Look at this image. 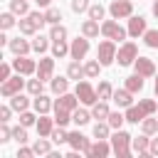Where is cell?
Listing matches in <instances>:
<instances>
[{
    "mask_svg": "<svg viewBox=\"0 0 158 158\" xmlns=\"http://www.w3.org/2000/svg\"><path fill=\"white\" fill-rule=\"evenodd\" d=\"M131 143H133V136L126 133V131H121V128H116V133L111 136V146H114V153L118 158H128L131 156V148H128Z\"/></svg>",
    "mask_w": 158,
    "mask_h": 158,
    "instance_id": "6da1fadb",
    "label": "cell"
},
{
    "mask_svg": "<svg viewBox=\"0 0 158 158\" xmlns=\"http://www.w3.org/2000/svg\"><path fill=\"white\" fill-rule=\"evenodd\" d=\"M116 52H118V49H116L114 40H109V37H106V40L99 44V49H96V59H99L104 67H109V64L116 59Z\"/></svg>",
    "mask_w": 158,
    "mask_h": 158,
    "instance_id": "7a4b0ae2",
    "label": "cell"
},
{
    "mask_svg": "<svg viewBox=\"0 0 158 158\" xmlns=\"http://www.w3.org/2000/svg\"><path fill=\"white\" fill-rule=\"evenodd\" d=\"M136 57H138V47H136L133 42L121 44V47H118V52H116L118 67H128V64H133V62H136Z\"/></svg>",
    "mask_w": 158,
    "mask_h": 158,
    "instance_id": "3957f363",
    "label": "cell"
},
{
    "mask_svg": "<svg viewBox=\"0 0 158 158\" xmlns=\"http://www.w3.org/2000/svg\"><path fill=\"white\" fill-rule=\"evenodd\" d=\"M101 35L109 37V40H126L128 30H123L116 20H104V22H101Z\"/></svg>",
    "mask_w": 158,
    "mask_h": 158,
    "instance_id": "277c9868",
    "label": "cell"
},
{
    "mask_svg": "<svg viewBox=\"0 0 158 158\" xmlns=\"http://www.w3.org/2000/svg\"><path fill=\"white\" fill-rule=\"evenodd\" d=\"M74 94L79 96V101H81V104H89V106H94V104L99 101V94H96V89H94L89 81H79Z\"/></svg>",
    "mask_w": 158,
    "mask_h": 158,
    "instance_id": "5b68a950",
    "label": "cell"
},
{
    "mask_svg": "<svg viewBox=\"0 0 158 158\" xmlns=\"http://www.w3.org/2000/svg\"><path fill=\"white\" fill-rule=\"evenodd\" d=\"M109 12H111V17H114V20H123V17H131L133 5H131V0H111Z\"/></svg>",
    "mask_w": 158,
    "mask_h": 158,
    "instance_id": "8992f818",
    "label": "cell"
},
{
    "mask_svg": "<svg viewBox=\"0 0 158 158\" xmlns=\"http://www.w3.org/2000/svg\"><path fill=\"white\" fill-rule=\"evenodd\" d=\"M22 86H25V81H22V74H17V77H10L7 81H2V86H0V94H2L5 99H10V96L20 94V91H22Z\"/></svg>",
    "mask_w": 158,
    "mask_h": 158,
    "instance_id": "52a82bcc",
    "label": "cell"
},
{
    "mask_svg": "<svg viewBox=\"0 0 158 158\" xmlns=\"http://www.w3.org/2000/svg\"><path fill=\"white\" fill-rule=\"evenodd\" d=\"M86 52H89V37L81 35V37L72 40V44H69V54H72V59H84Z\"/></svg>",
    "mask_w": 158,
    "mask_h": 158,
    "instance_id": "ba28073f",
    "label": "cell"
},
{
    "mask_svg": "<svg viewBox=\"0 0 158 158\" xmlns=\"http://www.w3.org/2000/svg\"><path fill=\"white\" fill-rule=\"evenodd\" d=\"M12 69H15L17 74H22V77H27V74H32V72H37V64H35L32 59H27V54H22V57H17V59H12Z\"/></svg>",
    "mask_w": 158,
    "mask_h": 158,
    "instance_id": "9c48e42d",
    "label": "cell"
},
{
    "mask_svg": "<svg viewBox=\"0 0 158 158\" xmlns=\"http://www.w3.org/2000/svg\"><path fill=\"white\" fill-rule=\"evenodd\" d=\"M74 151H81V153H89V148H91V143H89V138L84 136V133H79V131H72L69 133V141H67Z\"/></svg>",
    "mask_w": 158,
    "mask_h": 158,
    "instance_id": "30bf717a",
    "label": "cell"
},
{
    "mask_svg": "<svg viewBox=\"0 0 158 158\" xmlns=\"http://www.w3.org/2000/svg\"><path fill=\"white\" fill-rule=\"evenodd\" d=\"M133 67H136V72H138L141 77H156V64H153V59H148V57H136Z\"/></svg>",
    "mask_w": 158,
    "mask_h": 158,
    "instance_id": "8fae6325",
    "label": "cell"
},
{
    "mask_svg": "<svg viewBox=\"0 0 158 158\" xmlns=\"http://www.w3.org/2000/svg\"><path fill=\"white\" fill-rule=\"evenodd\" d=\"M52 72H54V57L40 59V64H37V77H40L42 81H47V79H52Z\"/></svg>",
    "mask_w": 158,
    "mask_h": 158,
    "instance_id": "7c38bea8",
    "label": "cell"
},
{
    "mask_svg": "<svg viewBox=\"0 0 158 158\" xmlns=\"http://www.w3.org/2000/svg\"><path fill=\"white\" fill-rule=\"evenodd\" d=\"M146 17L143 15H136V17H131L128 20V35L131 37H138V35H146Z\"/></svg>",
    "mask_w": 158,
    "mask_h": 158,
    "instance_id": "4fadbf2b",
    "label": "cell"
},
{
    "mask_svg": "<svg viewBox=\"0 0 158 158\" xmlns=\"http://www.w3.org/2000/svg\"><path fill=\"white\" fill-rule=\"evenodd\" d=\"M111 151H114V146H109L106 138H99V143H94L86 156H91V158H104V156H109Z\"/></svg>",
    "mask_w": 158,
    "mask_h": 158,
    "instance_id": "5bb4252c",
    "label": "cell"
},
{
    "mask_svg": "<svg viewBox=\"0 0 158 158\" xmlns=\"http://www.w3.org/2000/svg\"><path fill=\"white\" fill-rule=\"evenodd\" d=\"M10 52L15 54V57H22V54H27L30 49H32V44L27 42V40H20V37H15V40H10Z\"/></svg>",
    "mask_w": 158,
    "mask_h": 158,
    "instance_id": "9a60e30c",
    "label": "cell"
},
{
    "mask_svg": "<svg viewBox=\"0 0 158 158\" xmlns=\"http://www.w3.org/2000/svg\"><path fill=\"white\" fill-rule=\"evenodd\" d=\"M99 32H101L99 20H91V17H89V20H84V22H81V35H84V37H89V40H91V37H99Z\"/></svg>",
    "mask_w": 158,
    "mask_h": 158,
    "instance_id": "2e32d148",
    "label": "cell"
},
{
    "mask_svg": "<svg viewBox=\"0 0 158 158\" xmlns=\"http://www.w3.org/2000/svg\"><path fill=\"white\" fill-rule=\"evenodd\" d=\"M77 104H79V96L77 94H59V99L54 101V106H62V109H69V111H74L77 109Z\"/></svg>",
    "mask_w": 158,
    "mask_h": 158,
    "instance_id": "e0dca14e",
    "label": "cell"
},
{
    "mask_svg": "<svg viewBox=\"0 0 158 158\" xmlns=\"http://www.w3.org/2000/svg\"><path fill=\"white\" fill-rule=\"evenodd\" d=\"M54 123H57L54 118H49V116H44V114H42V116H40V121H37V133H40V136H44V138H47V136H52Z\"/></svg>",
    "mask_w": 158,
    "mask_h": 158,
    "instance_id": "ac0fdd59",
    "label": "cell"
},
{
    "mask_svg": "<svg viewBox=\"0 0 158 158\" xmlns=\"http://www.w3.org/2000/svg\"><path fill=\"white\" fill-rule=\"evenodd\" d=\"M146 116H148V114L143 111V106H141V104H138V106H133V104H131V106L126 109V121H131V123H138V121H143Z\"/></svg>",
    "mask_w": 158,
    "mask_h": 158,
    "instance_id": "d6986e66",
    "label": "cell"
},
{
    "mask_svg": "<svg viewBox=\"0 0 158 158\" xmlns=\"http://www.w3.org/2000/svg\"><path fill=\"white\" fill-rule=\"evenodd\" d=\"M32 106H35V111H37V114H47V111L52 109V101H49V96L37 94V96H35V101H32Z\"/></svg>",
    "mask_w": 158,
    "mask_h": 158,
    "instance_id": "ffe728a7",
    "label": "cell"
},
{
    "mask_svg": "<svg viewBox=\"0 0 158 158\" xmlns=\"http://www.w3.org/2000/svg\"><path fill=\"white\" fill-rule=\"evenodd\" d=\"M131 94H133V91H128V89H118V91H114V101H116L118 106H126V109H128V106L133 104Z\"/></svg>",
    "mask_w": 158,
    "mask_h": 158,
    "instance_id": "44dd1931",
    "label": "cell"
},
{
    "mask_svg": "<svg viewBox=\"0 0 158 158\" xmlns=\"http://www.w3.org/2000/svg\"><path fill=\"white\" fill-rule=\"evenodd\" d=\"M143 79H146V77H141L138 72H136V74H131V77L126 79V89H128V91H133V94H136V91H141V89H143Z\"/></svg>",
    "mask_w": 158,
    "mask_h": 158,
    "instance_id": "7402d4cb",
    "label": "cell"
},
{
    "mask_svg": "<svg viewBox=\"0 0 158 158\" xmlns=\"http://www.w3.org/2000/svg\"><path fill=\"white\" fill-rule=\"evenodd\" d=\"M54 121H57V126H67L72 121V111L62 109V106H54Z\"/></svg>",
    "mask_w": 158,
    "mask_h": 158,
    "instance_id": "603a6c76",
    "label": "cell"
},
{
    "mask_svg": "<svg viewBox=\"0 0 158 158\" xmlns=\"http://www.w3.org/2000/svg\"><path fill=\"white\" fill-rule=\"evenodd\" d=\"M10 106L15 109V111H27V106H30V101H27V96H22V94H15V96H10Z\"/></svg>",
    "mask_w": 158,
    "mask_h": 158,
    "instance_id": "cb8c5ba5",
    "label": "cell"
},
{
    "mask_svg": "<svg viewBox=\"0 0 158 158\" xmlns=\"http://www.w3.org/2000/svg\"><path fill=\"white\" fill-rule=\"evenodd\" d=\"M109 106H106V101H101L99 99V104H94V109H91V116L94 118H99V121H104V118H109Z\"/></svg>",
    "mask_w": 158,
    "mask_h": 158,
    "instance_id": "d4e9b609",
    "label": "cell"
},
{
    "mask_svg": "<svg viewBox=\"0 0 158 158\" xmlns=\"http://www.w3.org/2000/svg\"><path fill=\"white\" fill-rule=\"evenodd\" d=\"M37 30H40V27H37V22H35L30 15H27L25 20H20V32H22V35H35Z\"/></svg>",
    "mask_w": 158,
    "mask_h": 158,
    "instance_id": "484cf974",
    "label": "cell"
},
{
    "mask_svg": "<svg viewBox=\"0 0 158 158\" xmlns=\"http://www.w3.org/2000/svg\"><path fill=\"white\" fill-rule=\"evenodd\" d=\"M67 77H69V79H77V81H79L81 77H86V74H84V67L79 64V59H74V62L69 64V69H67Z\"/></svg>",
    "mask_w": 158,
    "mask_h": 158,
    "instance_id": "4316f807",
    "label": "cell"
},
{
    "mask_svg": "<svg viewBox=\"0 0 158 158\" xmlns=\"http://www.w3.org/2000/svg\"><path fill=\"white\" fill-rule=\"evenodd\" d=\"M89 118H91V114H89V111H84V109H79V106L72 111V121H74L77 126H84V123H89Z\"/></svg>",
    "mask_w": 158,
    "mask_h": 158,
    "instance_id": "83f0119b",
    "label": "cell"
},
{
    "mask_svg": "<svg viewBox=\"0 0 158 158\" xmlns=\"http://www.w3.org/2000/svg\"><path fill=\"white\" fill-rule=\"evenodd\" d=\"M101 67H104V64H101L99 59H89V62L84 64V74H86L89 79H94V77L99 74V69H101Z\"/></svg>",
    "mask_w": 158,
    "mask_h": 158,
    "instance_id": "f1b7e54d",
    "label": "cell"
},
{
    "mask_svg": "<svg viewBox=\"0 0 158 158\" xmlns=\"http://www.w3.org/2000/svg\"><path fill=\"white\" fill-rule=\"evenodd\" d=\"M67 89H69V77H67V79H64V77H54V79H52V91H54V94H64Z\"/></svg>",
    "mask_w": 158,
    "mask_h": 158,
    "instance_id": "f546056e",
    "label": "cell"
},
{
    "mask_svg": "<svg viewBox=\"0 0 158 158\" xmlns=\"http://www.w3.org/2000/svg\"><path fill=\"white\" fill-rule=\"evenodd\" d=\"M49 40H52V42H62V40H67V27H62V25H52V30H49Z\"/></svg>",
    "mask_w": 158,
    "mask_h": 158,
    "instance_id": "4dcf8cb0",
    "label": "cell"
},
{
    "mask_svg": "<svg viewBox=\"0 0 158 158\" xmlns=\"http://www.w3.org/2000/svg\"><path fill=\"white\" fill-rule=\"evenodd\" d=\"M96 94H99V99H101V101L114 99V89H111V84H109V81H101V84L96 86Z\"/></svg>",
    "mask_w": 158,
    "mask_h": 158,
    "instance_id": "1f68e13d",
    "label": "cell"
},
{
    "mask_svg": "<svg viewBox=\"0 0 158 158\" xmlns=\"http://www.w3.org/2000/svg\"><path fill=\"white\" fill-rule=\"evenodd\" d=\"M64 54H69L67 42H64V40H62V42H54V44H52V57H54V59H62Z\"/></svg>",
    "mask_w": 158,
    "mask_h": 158,
    "instance_id": "d6a6232c",
    "label": "cell"
},
{
    "mask_svg": "<svg viewBox=\"0 0 158 158\" xmlns=\"http://www.w3.org/2000/svg\"><path fill=\"white\" fill-rule=\"evenodd\" d=\"M10 10H12L15 15H30L27 0H12V2H10Z\"/></svg>",
    "mask_w": 158,
    "mask_h": 158,
    "instance_id": "836d02e7",
    "label": "cell"
},
{
    "mask_svg": "<svg viewBox=\"0 0 158 158\" xmlns=\"http://www.w3.org/2000/svg\"><path fill=\"white\" fill-rule=\"evenodd\" d=\"M106 121H109V126H111V128H121V123L126 121V114H118V111H111Z\"/></svg>",
    "mask_w": 158,
    "mask_h": 158,
    "instance_id": "e575fe53",
    "label": "cell"
},
{
    "mask_svg": "<svg viewBox=\"0 0 158 158\" xmlns=\"http://www.w3.org/2000/svg\"><path fill=\"white\" fill-rule=\"evenodd\" d=\"M141 128H143L146 136L156 133V131H158V118H143V121H141Z\"/></svg>",
    "mask_w": 158,
    "mask_h": 158,
    "instance_id": "d590c367",
    "label": "cell"
},
{
    "mask_svg": "<svg viewBox=\"0 0 158 158\" xmlns=\"http://www.w3.org/2000/svg\"><path fill=\"white\" fill-rule=\"evenodd\" d=\"M143 42H146L151 49H158V30H146V35H143Z\"/></svg>",
    "mask_w": 158,
    "mask_h": 158,
    "instance_id": "8d00e7d4",
    "label": "cell"
},
{
    "mask_svg": "<svg viewBox=\"0 0 158 158\" xmlns=\"http://www.w3.org/2000/svg\"><path fill=\"white\" fill-rule=\"evenodd\" d=\"M47 47H49V42H47V37H42V35H37V37L32 40V49H35V52H40V54H42V52H47Z\"/></svg>",
    "mask_w": 158,
    "mask_h": 158,
    "instance_id": "74e56055",
    "label": "cell"
},
{
    "mask_svg": "<svg viewBox=\"0 0 158 158\" xmlns=\"http://www.w3.org/2000/svg\"><path fill=\"white\" fill-rule=\"evenodd\" d=\"M148 146H151L148 136H138V138H133V148H136L138 153H148Z\"/></svg>",
    "mask_w": 158,
    "mask_h": 158,
    "instance_id": "f35d334b",
    "label": "cell"
},
{
    "mask_svg": "<svg viewBox=\"0 0 158 158\" xmlns=\"http://www.w3.org/2000/svg\"><path fill=\"white\" fill-rule=\"evenodd\" d=\"M44 20H47L49 25H59V20H62V12H59L57 7H49V10L44 12Z\"/></svg>",
    "mask_w": 158,
    "mask_h": 158,
    "instance_id": "ab89813d",
    "label": "cell"
},
{
    "mask_svg": "<svg viewBox=\"0 0 158 158\" xmlns=\"http://www.w3.org/2000/svg\"><path fill=\"white\" fill-rule=\"evenodd\" d=\"M12 25H15V12H12V10H10V12H2V15H0V27H2V30H10Z\"/></svg>",
    "mask_w": 158,
    "mask_h": 158,
    "instance_id": "60d3db41",
    "label": "cell"
},
{
    "mask_svg": "<svg viewBox=\"0 0 158 158\" xmlns=\"http://www.w3.org/2000/svg\"><path fill=\"white\" fill-rule=\"evenodd\" d=\"M109 128H111V126H109V121H106V123H104V121H99V123L94 126V138H106V136H109Z\"/></svg>",
    "mask_w": 158,
    "mask_h": 158,
    "instance_id": "b9f144b4",
    "label": "cell"
},
{
    "mask_svg": "<svg viewBox=\"0 0 158 158\" xmlns=\"http://www.w3.org/2000/svg\"><path fill=\"white\" fill-rule=\"evenodd\" d=\"M86 12H89L91 20H104V5H99V2H96V5H89Z\"/></svg>",
    "mask_w": 158,
    "mask_h": 158,
    "instance_id": "7bdbcfd3",
    "label": "cell"
},
{
    "mask_svg": "<svg viewBox=\"0 0 158 158\" xmlns=\"http://www.w3.org/2000/svg\"><path fill=\"white\" fill-rule=\"evenodd\" d=\"M52 141H54V143H67V141H69V133L64 131V126H59L57 131H52Z\"/></svg>",
    "mask_w": 158,
    "mask_h": 158,
    "instance_id": "ee69618b",
    "label": "cell"
},
{
    "mask_svg": "<svg viewBox=\"0 0 158 158\" xmlns=\"http://www.w3.org/2000/svg\"><path fill=\"white\" fill-rule=\"evenodd\" d=\"M27 89H30V94H35V96L42 94V79H40V77H37V79H30V81H27Z\"/></svg>",
    "mask_w": 158,
    "mask_h": 158,
    "instance_id": "f6af8a7d",
    "label": "cell"
},
{
    "mask_svg": "<svg viewBox=\"0 0 158 158\" xmlns=\"http://www.w3.org/2000/svg\"><path fill=\"white\" fill-rule=\"evenodd\" d=\"M138 104L143 106V111H146V114H156V111H158V104H156L153 99H141Z\"/></svg>",
    "mask_w": 158,
    "mask_h": 158,
    "instance_id": "bcb514c9",
    "label": "cell"
},
{
    "mask_svg": "<svg viewBox=\"0 0 158 158\" xmlns=\"http://www.w3.org/2000/svg\"><path fill=\"white\" fill-rule=\"evenodd\" d=\"M12 138V128L7 126V121H2V126H0V143H7Z\"/></svg>",
    "mask_w": 158,
    "mask_h": 158,
    "instance_id": "7dc6e473",
    "label": "cell"
},
{
    "mask_svg": "<svg viewBox=\"0 0 158 158\" xmlns=\"http://www.w3.org/2000/svg\"><path fill=\"white\" fill-rule=\"evenodd\" d=\"M12 138H15L17 143H27V131H25V126L12 128Z\"/></svg>",
    "mask_w": 158,
    "mask_h": 158,
    "instance_id": "c3c4849f",
    "label": "cell"
},
{
    "mask_svg": "<svg viewBox=\"0 0 158 158\" xmlns=\"http://www.w3.org/2000/svg\"><path fill=\"white\" fill-rule=\"evenodd\" d=\"M35 153H49V143L44 141V136H40V141H35Z\"/></svg>",
    "mask_w": 158,
    "mask_h": 158,
    "instance_id": "681fc988",
    "label": "cell"
},
{
    "mask_svg": "<svg viewBox=\"0 0 158 158\" xmlns=\"http://www.w3.org/2000/svg\"><path fill=\"white\" fill-rule=\"evenodd\" d=\"M72 10L74 12H86L89 10V0H72Z\"/></svg>",
    "mask_w": 158,
    "mask_h": 158,
    "instance_id": "f907efd6",
    "label": "cell"
},
{
    "mask_svg": "<svg viewBox=\"0 0 158 158\" xmlns=\"http://www.w3.org/2000/svg\"><path fill=\"white\" fill-rule=\"evenodd\" d=\"M20 123H22V126H32V123H35V114L22 111V114H20Z\"/></svg>",
    "mask_w": 158,
    "mask_h": 158,
    "instance_id": "816d5d0a",
    "label": "cell"
},
{
    "mask_svg": "<svg viewBox=\"0 0 158 158\" xmlns=\"http://www.w3.org/2000/svg\"><path fill=\"white\" fill-rule=\"evenodd\" d=\"M12 111H15L12 106H0V121H10V114Z\"/></svg>",
    "mask_w": 158,
    "mask_h": 158,
    "instance_id": "f5cc1de1",
    "label": "cell"
},
{
    "mask_svg": "<svg viewBox=\"0 0 158 158\" xmlns=\"http://www.w3.org/2000/svg\"><path fill=\"white\" fill-rule=\"evenodd\" d=\"M10 79V64H0V81Z\"/></svg>",
    "mask_w": 158,
    "mask_h": 158,
    "instance_id": "db71d44e",
    "label": "cell"
},
{
    "mask_svg": "<svg viewBox=\"0 0 158 158\" xmlns=\"http://www.w3.org/2000/svg\"><path fill=\"white\" fill-rule=\"evenodd\" d=\"M35 156V148H20L17 151V158H32Z\"/></svg>",
    "mask_w": 158,
    "mask_h": 158,
    "instance_id": "11a10c76",
    "label": "cell"
},
{
    "mask_svg": "<svg viewBox=\"0 0 158 158\" xmlns=\"http://www.w3.org/2000/svg\"><path fill=\"white\" fill-rule=\"evenodd\" d=\"M148 153H151V156H158V138H153V141H151V146H148Z\"/></svg>",
    "mask_w": 158,
    "mask_h": 158,
    "instance_id": "9f6ffc18",
    "label": "cell"
},
{
    "mask_svg": "<svg viewBox=\"0 0 158 158\" xmlns=\"http://www.w3.org/2000/svg\"><path fill=\"white\" fill-rule=\"evenodd\" d=\"M49 2H52V0H37V5H42V7H47Z\"/></svg>",
    "mask_w": 158,
    "mask_h": 158,
    "instance_id": "6f0895ef",
    "label": "cell"
},
{
    "mask_svg": "<svg viewBox=\"0 0 158 158\" xmlns=\"http://www.w3.org/2000/svg\"><path fill=\"white\" fill-rule=\"evenodd\" d=\"M153 15H156V17H158V0H156V2H153Z\"/></svg>",
    "mask_w": 158,
    "mask_h": 158,
    "instance_id": "680465c9",
    "label": "cell"
},
{
    "mask_svg": "<svg viewBox=\"0 0 158 158\" xmlns=\"http://www.w3.org/2000/svg\"><path fill=\"white\" fill-rule=\"evenodd\" d=\"M156 96H158V79H156Z\"/></svg>",
    "mask_w": 158,
    "mask_h": 158,
    "instance_id": "91938a15",
    "label": "cell"
}]
</instances>
